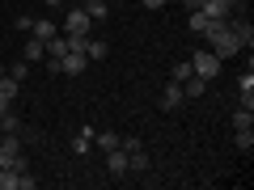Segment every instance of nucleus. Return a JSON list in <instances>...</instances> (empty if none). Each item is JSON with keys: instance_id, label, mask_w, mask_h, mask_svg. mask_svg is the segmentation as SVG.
Returning <instances> with one entry per match:
<instances>
[{"instance_id": "f257e3e1", "label": "nucleus", "mask_w": 254, "mask_h": 190, "mask_svg": "<svg viewBox=\"0 0 254 190\" xmlns=\"http://www.w3.org/2000/svg\"><path fill=\"white\" fill-rule=\"evenodd\" d=\"M203 38H208V51L216 55L220 63H225V59H233V55L242 51V43L233 38V30H229L225 21H212V26H208V34H203Z\"/></svg>"}, {"instance_id": "f03ea898", "label": "nucleus", "mask_w": 254, "mask_h": 190, "mask_svg": "<svg viewBox=\"0 0 254 190\" xmlns=\"http://www.w3.org/2000/svg\"><path fill=\"white\" fill-rule=\"evenodd\" d=\"M0 169H26V152H21V140L17 136L0 140Z\"/></svg>"}, {"instance_id": "7ed1b4c3", "label": "nucleus", "mask_w": 254, "mask_h": 190, "mask_svg": "<svg viewBox=\"0 0 254 190\" xmlns=\"http://www.w3.org/2000/svg\"><path fill=\"white\" fill-rule=\"evenodd\" d=\"M89 30H93V21H89V13H85L81 4L64 13V34L68 38H89Z\"/></svg>"}, {"instance_id": "20e7f679", "label": "nucleus", "mask_w": 254, "mask_h": 190, "mask_svg": "<svg viewBox=\"0 0 254 190\" xmlns=\"http://www.w3.org/2000/svg\"><path fill=\"white\" fill-rule=\"evenodd\" d=\"M190 72H195V76H203V81H212V76L220 72V59L208 51V47H203V51H195V55H190Z\"/></svg>"}, {"instance_id": "39448f33", "label": "nucleus", "mask_w": 254, "mask_h": 190, "mask_svg": "<svg viewBox=\"0 0 254 190\" xmlns=\"http://www.w3.org/2000/svg\"><path fill=\"white\" fill-rule=\"evenodd\" d=\"M225 26L233 30V38H237V43L246 47V51L254 47V26H250V21H242V17H225Z\"/></svg>"}, {"instance_id": "423d86ee", "label": "nucleus", "mask_w": 254, "mask_h": 190, "mask_svg": "<svg viewBox=\"0 0 254 190\" xmlns=\"http://www.w3.org/2000/svg\"><path fill=\"white\" fill-rule=\"evenodd\" d=\"M199 13H208L212 21H225V17H233V4H229V0H203Z\"/></svg>"}, {"instance_id": "0eeeda50", "label": "nucleus", "mask_w": 254, "mask_h": 190, "mask_svg": "<svg viewBox=\"0 0 254 190\" xmlns=\"http://www.w3.org/2000/svg\"><path fill=\"white\" fill-rule=\"evenodd\" d=\"M182 101H187V97H182V85H178V81H170V85L161 89V110H178Z\"/></svg>"}, {"instance_id": "6e6552de", "label": "nucleus", "mask_w": 254, "mask_h": 190, "mask_svg": "<svg viewBox=\"0 0 254 190\" xmlns=\"http://www.w3.org/2000/svg\"><path fill=\"white\" fill-rule=\"evenodd\" d=\"M85 13H89V21H106L110 17V0H76Z\"/></svg>"}, {"instance_id": "1a4fd4ad", "label": "nucleus", "mask_w": 254, "mask_h": 190, "mask_svg": "<svg viewBox=\"0 0 254 190\" xmlns=\"http://www.w3.org/2000/svg\"><path fill=\"white\" fill-rule=\"evenodd\" d=\"M68 47H72V38H68V34H51V38H47V63H55Z\"/></svg>"}, {"instance_id": "9d476101", "label": "nucleus", "mask_w": 254, "mask_h": 190, "mask_svg": "<svg viewBox=\"0 0 254 190\" xmlns=\"http://www.w3.org/2000/svg\"><path fill=\"white\" fill-rule=\"evenodd\" d=\"M106 169L115 173V178H123V173H131V169H127V152H123V148H110V152H106Z\"/></svg>"}, {"instance_id": "9b49d317", "label": "nucleus", "mask_w": 254, "mask_h": 190, "mask_svg": "<svg viewBox=\"0 0 254 190\" xmlns=\"http://www.w3.org/2000/svg\"><path fill=\"white\" fill-rule=\"evenodd\" d=\"M21 59H26V63H38V59H47V43H43V38H30V43L21 47Z\"/></svg>"}, {"instance_id": "f8f14e48", "label": "nucleus", "mask_w": 254, "mask_h": 190, "mask_svg": "<svg viewBox=\"0 0 254 190\" xmlns=\"http://www.w3.org/2000/svg\"><path fill=\"white\" fill-rule=\"evenodd\" d=\"M203 89H208V81H203V76H187V81H182V97H187V101L203 97Z\"/></svg>"}, {"instance_id": "ddd939ff", "label": "nucleus", "mask_w": 254, "mask_h": 190, "mask_svg": "<svg viewBox=\"0 0 254 190\" xmlns=\"http://www.w3.org/2000/svg\"><path fill=\"white\" fill-rule=\"evenodd\" d=\"M30 34H34V38H43V43H47L51 34H60V26H55L51 17H34V26H30Z\"/></svg>"}, {"instance_id": "4468645a", "label": "nucleus", "mask_w": 254, "mask_h": 190, "mask_svg": "<svg viewBox=\"0 0 254 190\" xmlns=\"http://www.w3.org/2000/svg\"><path fill=\"white\" fill-rule=\"evenodd\" d=\"M17 93H21V81L0 72V97H4V101H17Z\"/></svg>"}, {"instance_id": "2eb2a0df", "label": "nucleus", "mask_w": 254, "mask_h": 190, "mask_svg": "<svg viewBox=\"0 0 254 190\" xmlns=\"http://www.w3.org/2000/svg\"><path fill=\"white\" fill-rule=\"evenodd\" d=\"M119 140H123L119 131H93V144H98L102 152H110V148H119Z\"/></svg>"}, {"instance_id": "dca6fc26", "label": "nucleus", "mask_w": 254, "mask_h": 190, "mask_svg": "<svg viewBox=\"0 0 254 190\" xmlns=\"http://www.w3.org/2000/svg\"><path fill=\"white\" fill-rule=\"evenodd\" d=\"M187 26H190V34H208L212 17H208V13H199V9H190V21H187Z\"/></svg>"}, {"instance_id": "f3484780", "label": "nucleus", "mask_w": 254, "mask_h": 190, "mask_svg": "<svg viewBox=\"0 0 254 190\" xmlns=\"http://www.w3.org/2000/svg\"><path fill=\"white\" fill-rule=\"evenodd\" d=\"M85 55H89V63L106 59V43H102V38H85Z\"/></svg>"}, {"instance_id": "a211bd4d", "label": "nucleus", "mask_w": 254, "mask_h": 190, "mask_svg": "<svg viewBox=\"0 0 254 190\" xmlns=\"http://www.w3.org/2000/svg\"><path fill=\"white\" fill-rule=\"evenodd\" d=\"M89 148H93V127H85L81 136L72 140V152H76V156H85V152H89Z\"/></svg>"}, {"instance_id": "6ab92c4d", "label": "nucleus", "mask_w": 254, "mask_h": 190, "mask_svg": "<svg viewBox=\"0 0 254 190\" xmlns=\"http://www.w3.org/2000/svg\"><path fill=\"white\" fill-rule=\"evenodd\" d=\"M0 131H4V136H17V131H21V118L13 114V106L4 110V118H0Z\"/></svg>"}, {"instance_id": "aec40b11", "label": "nucleus", "mask_w": 254, "mask_h": 190, "mask_svg": "<svg viewBox=\"0 0 254 190\" xmlns=\"http://www.w3.org/2000/svg\"><path fill=\"white\" fill-rule=\"evenodd\" d=\"M233 144H237V152H250V148H254V127H246V131H233Z\"/></svg>"}, {"instance_id": "412c9836", "label": "nucleus", "mask_w": 254, "mask_h": 190, "mask_svg": "<svg viewBox=\"0 0 254 190\" xmlns=\"http://www.w3.org/2000/svg\"><path fill=\"white\" fill-rule=\"evenodd\" d=\"M127 169H131V173H144L148 169V152H144V148H140V152H127Z\"/></svg>"}, {"instance_id": "4be33fe9", "label": "nucleus", "mask_w": 254, "mask_h": 190, "mask_svg": "<svg viewBox=\"0 0 254 190\" xmlns=\"http://www.w3.org/2000/svg\"><path fill=\"white\" fill-rule=\"evenodd\" d=\"M246 127H254V110H233V131H246Z\"/></svg>"}, {"instance_id": "5701e85b", "label": "nucleus", "mask_w": 254, "mask_h": 190, "mask_svg": "<svg viewBox=\"0 0 254 190\" xmlns=\"http://www.w3.org/2000/svg\"><path fill=\"white\" fill-rule=\"evenodd\" d=\"M187 76H195V72H190V59H187V63H174V76H170V81H178V85H182Z\"/></svg>"}, {"instance_id": "b1692460", "label": "nucleus", "mask_w": 254, "mask_h": 190, "mask_svg": "<svg viewBox=\"0 0 254 190\" xmlns=\"http://www.w3.org/2000/svg\"><path fill=\"white\" fill-rule=\"evenodd\" d=\"M9 76H17V81H26V76H30V63L26 59H21V63H13V72Z\"/></svg>"}, {"instance_id": "393cba45", "label": "nucleus", "mask_w": 254, "mask_h": 190, "mask_svg": "<svg viewBox=\"0 0 254 190\" xmlns=\"http://www.w3.org/2000/svg\"><path fill=\"white\" fill-rule=\"evenodd\" d=\"M13 26H17V34H30V26H34V17H26V13H21V17L13 21Z\"/></svg>"}, {"instance_id": "a878e982", "label": "nucleus", "mask_w": 254, "mask_h": 190, "mask_svg": "<svg viewBox=\"0 0 254 190\" xmlns=\"http://www.w3.org/2000/svg\"><path fill=\"white\" fill-rule=\"evenodd\" d=\"M144 9H165V0H140Z\"/></svg>"}, {"instance_id": "bb28decb", "label": "nucleus", "mask_w": 254, "mask_h": 190, "mask_svg": "<svg viewBox=\"0 0 254 190\" xmlns=\"http://www.w3.org/2000/svg\"><path fill=\"white\" fill-rule=\"evenodd\" d=\"M203 0H182V9H199Z\"/></svg>"}, {"instance_id": "cd10ccee", "label": "nucleus", "mask_w": 254, "mask_h": 190, "mask_svg": "<svg viewBox=\"0 0 254 190\" xmlns=\"http://www.w3.org/2000/svg\"><path fill=\"white\" fill-rule=\"evenodd\" d=\"M43 4H47V9H60V4H64V0H43Z\"/></svg>"}, {"instance_id": "c85d7f7f", "label": "nucleus", "mask_w": 254, "mask_h": 190, "mask_svg": "<svg viewBox=\"0 0 254 190\" xmlns=\"http://www.w3.org/2000/svg\"><path fill=\"white\" fill-rule=\"evenodd\" d=\"M13 106V101H4V97H0V118H4V110H9Z\"/></svg>"}]
</instances>
